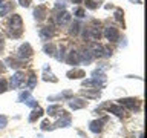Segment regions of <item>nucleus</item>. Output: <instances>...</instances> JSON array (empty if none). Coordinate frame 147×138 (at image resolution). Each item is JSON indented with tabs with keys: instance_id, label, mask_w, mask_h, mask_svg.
I'll return each mask as SVG.
<instances>
[{
	"instance_id": "1",
	"label": "nucleus",
	"mask_w": 147,
	"mask_h": 138,
	"mask_svg": "<svg viewBox=\"0 0 147 138\" xmlns=\"http://www.w3.org/2000/svg\"><path fill=\"white\" fill-rule=\"evenodd\" d=\"M23 32V22H22V17L18 14H14L9 20V29H8V34L9 37L12 39H18Z\"/></svg>"
},
{
	"instance_id": "2",
	"label": "nucleus",
	"mask_w": 147,
	"mask_h": 138,
	"mask_svg": "<svg viewBox=\"0 0 147 138\" xmlns=\"http://www.w3.org/2000/svg\"><path fill=\"white\" fill-rule=\"evenodd\" d=\"M23 83H25V74L16 72L11 77V80H9V87H11V89H17V87H20L23 85Z\"/></svg>"
},
{
	"instance_id": "3",
	"label": "nucleus",
	"mask_w": 147,
	"mask_h": 138,
	"mask_svg": "<svg viewBox=\"0 0 147 138\" xmlns=\"http://www.w3.org/2000/svg\"><path fill=\"white\" fill-rule=\"evenodd\" d=\"M103 35H104L109 41H117V40L119 39V32H118L117 28H113V26H107V28H104Z\"/></svg>"
},
{
	"instance_id": "4",
	"label": "nucleus",
	"mask_w": 147,
	"mask_h": 138,
	"mask_svg": "<svg viewBox=\"0 0 147 138\" xmlns=\"http://www.w3.org/2000/svg\"><path fill=\"white\" fill-rule=\"evenodd\" d=\"M32 54H34V51H32V48H31L29 43H23V45H20V48H18V57H20L22 60H23V58H25V60L31 58Z\"/></svg>"
},
{
	"instance_id": "5",
	"label": "nucleus",
	"mask_w": 147,
	"mask_h": 138,
	"mask_svg": "<svg viewBox=\"0 0 147 138\" xmlns=\"http://www.w3.org/2000/svg\"><path fill=\"white\" fill-rule=\"evenodd\" d=\"M81 85L84 87H95V89H100V87L104 86V80H98V78H89V80H83Z\"/></svg>"
},
{
	"instance_id": "6",
	"label": "nucleus",
	"mask_w": 147,
	"mask_h": 138,
	"mask_svg": "<svg viewBox=\"0 0 147 138\" xmlns=\"http://www.w3.org/2000/svg\"><path fill=\"white\" fill-rule=\"evenodd\" d=\"M106 121H107V118H101V120H94V121H90V123H89L90 132L100 133V132H101V129H103V124H104Z\"/></svg>"
},
{
	"instance_id": "7",
	"label": "nucleus",
	"mask_w": 147,
	"mask_h": 138,
	"mask_svg": "<svg viewBox=\"0 0 147 138\" xmlns=\"http://www.w3.org/2000/svg\"><path fill=\"white\" fill-rule=\"evenodd\" d=\"M64 62L71 66H77V64H80V55H78L77 51H71L67 54V57H64Z\"/></svg>"
},
{
	"instance_id": "8",
	"label": "nucleus",
	"mask_w": 147,
	"mask_h": 138,
	"mask_svg": "<svg viewBox=\"0 0 147 138\" xmlns=\"http://www.w3.org/2000/svg\"><path fill=\"white\" fill-rule=\"evenodd\" d=\"M48 114L51 115V117H58V115L64 117V115H66V110H63V108L58 106V104H51L48 108Z\"/></svg>"
},
{
	"instance_id": "9",
	"label": "nucleus",
	"mask_w": 147,
	"mask_h": 138,
	"mask_svg": "<svg viewBox=\"0 0 147 138\" xmlns=\"http://www.w3.org/2000/svg\"><path fill=\"white\" fill-rule=\"evenodd\" d=\"M78 55H80V63L89 64L92 60H94V55H92L90 49H83L81 52H78Z\"/></svg>"
},
{
	"instance_id": "10",
	"label": "nucleus",
	"mask_w": 147,
	"mask_h": 138,
	"mask_svg": "<svg viewBox=\"0 0 147 138\" xmlns=\"http://www.w3.org/2000/svg\"><path fill=\"white\" fill-rule=\"evenodd\" d=\"M46 14H48V11H46L45 6H37L34 9V18L37 22H43L46 18Z\"/></svg>"
},
{
	"instance_id": "11",
	"label": "nucleus",
	"mask_w": 147,
	"mask_h": 138,
	"mask_svg": "<svg viewBox=\"0 0 147 138\" xmlns=\"http://www.w3.org/2000/svg\"><path fill=\"white\" fill-rule=\"evenodd\" d=\"M119 106H126V108L129 109H138V100L135 98H123L119 100Z\"/></svg>"
},
{
	"instance_id": "12",
	"label": "nucleus",
	"mask_w": 147,
	"mask_h": 138,
	"mask_svg": "<svg viewBox=\"0 0 147 138\" xmlns=\"http://www.w3.org/2000/svg\"><path fill=\"white\" fill-rule=\"evenodd\" d=\"M69 22H71V14L63 9V11L57 16V23L58 25H67Z\"/></svg>"
},
{
	"instance_id": "13",
	"label": "nucleus",
	"mask_w": 147,
	"mask_h": 138,
	"mask_svg": "<svg viewBox=\"0 0 147 138\" xmlns=\"http://www.w3.org/2000/svg\"><path fill=\"white\" fill-rule=\"evenodd\" d=\"M86 106V101L83 100V98H74L69 101V108L74 109V110H77V109H83Z\"/></svg>"
},
{
	"instance_id": "14",
	"label": "nucleus",
	"mask_w": 147,
	"mask_h": 138,
	"mask_svg": "<svg viewBox=\"0 0 147 138\" xmlns=\"http://www.w3.org/2000/svg\"><path fill=\"white\" fill-rule=\"evenodd\" d=\"M43 80L45 81H51V83H57L58 81V78L54 75L52 72H51V69L46 66L45 69H43Z\"/></svg>"
},
{
	"instance_id": "15",
	"label": "nucleus",
	"mask_w": 147,
	"mask_h": 138,
	"mask_svg": "<svg viewBox=\"0 0 147 138\" xmlns=\"http://www.w3.org/2000/svg\"><path fill=\"white\" fill-rule=\"evenodd\" d=\"M52 35H54V31H52V28H49V26H45V28H41V31H40V39H41V40L48 41V40H49Z\"/></svg>"
},
{
	"instance_id": "16",
	"label": "nucleus",
	"mask_w": 147,
	"mask_h": 138,
	"mask_svg": "<svg viewBox=\"0 0 147 138\" xmlns=\"http://www.w3.org/2000/svg\"><path fill=\"white\" fill-rule=\"evenodd\" d=\"M103 51H104V46H101L98 43H92L90 52H92L94 57H103Z\"/></svg>"
},
{
	"instance_id": "17",
	"label": "nucleus",
	"mask_w": 147,
	"mask_h": 138,
	"mask_svg": "<svg viewBox=\"0 0 147 138\" xmlns=\"http://www.w3.org/2000/svg\"><path fill=\"white\" fill-rule=\"evenodd\" d=\"M107 110L110 114H115L117 117H123L124 115V109H123V106H119V104H110Z\"/></svg>"
},
{
	"instance_id": "18",
	"label": "nucleus",
	"mask_w": 147,
	"mask_h": 138,
	"mask_svg": "<svg viewBox=\"0 0 147 138\" xmlns=\"http://www.w3.org/2000/svg\"><path fill=\"white\" fill-rule=\"evenodd\" d=\"M67 78H71V80H74V78H81V77H84L86 74H84V71H83V69H72V71H69L67 74Z\"/></svg>"
},
{
	"instance_id": "19",
	"label": "nucleus",
	"mask_w": 147,
	"mask_h": 138,
	"mask_svg": "<svg viewBox=\"0 0 147 138\" xmlns=\"http://www.w3.org/2000/svg\"><path fill=\"white\" fill-rule=\"evenodd\" d=\"M72 124V120H71V117H63V118H60L57 123L54 124V127H69ZM52 127V129H54Z\"/></svg>"
},
{
	"instance_id": "20",
	"label": "nucleus",
	"mask_w": 147,
	"mask_h": 138,
	"mask_svg": "<svg viewBox=\"0 0 147 138\" xmlns=\"http://www.w3.org/2000/svg\"><path fill=\"white\" fill-rule=\"evenodd\" d=\"M11 11H12V5L9 2H2L0 3V17L6 16V14H9Z\"/></svg>"
},
{
	"instance_id": "21",
	"label": "nucleus",
	"mask_w": 147,
	"mask_h": 138,
	"mask_svg": "<svg viewBox=\"0 0 147 138\" xmlns=\"http://www.w3.org/2000/svg\"><path fill=\"white\" fill-rule=\"evenodd\" d=\"M41 115H43V109L38 108V106H37V108H34V110H32L31 115H29V123H34L37 118L41 117Z\"/></svg>"
},
{
	"instance_id": "22",
	"label": "nucleus",
	"mask_w": 147,
	"mask_h": 138,
	"mask_svg": "<svg viewBox=\"0 0 147 138\" xmlns=\"http://www.w3.org/2000/svg\"><path fill=\"white\" fill-rule=\"evenodd\" d=\"M89 37L92 40H100V37H101V29L98 26H92L89 28Z\"/></svg>"
},
{
	"instance_id": "23",
	"label": "nucleus",
	"mask_w": 147,
	"mask_h": 138,
	"mask_svg": "<svg viewBox=\"0 0 147 138\" xmlns=\"http://www.w3.org/2000/svg\"><path fill=\"white\" fill-rule=\"evenodd\" d=\"M72 97V92L71 91H64L63 94H58V95H52V97H49V101H54V100H61V98H71Z\"/></svg>"
},
{
	"instance_id": "24",
	"label": "nucleus",
	"mask_w": 147,
	"mask_h": 138,
	"mask_svg": "<svg viewBox=\"0 0 147 138\" xmlns=\"http://www.w3.org/2000/svg\"><path fill=\"white\" fill-rule=\"evenodd\" d=\"M5 62H6V63H8V66H9V68H12V69H18V68L22 66V63L18 62L17 58H12V57H8L6 60H5Z\"/></svg>"
},
{
	"instance_id": "25",
	"label": "nucleus",
	"mask_w": 147,
	"mask_h": 138,
	"mask_svg": "<svg viewBox=\"0 0 147 138\" xmlns=\"http://www.w3.org/2000/svg\"><path fill=\"white\" fill-rule=\"evenodd\" d=\"M100 94H101V92L98 89H95V92H90V91H87V89L86 91H81V95L87 97V98H98Z\"/></svg>"
},
{
	"instance_id": "26",
	"label": "nucleus",
	"mask_w": 147,
	"mask_h": 138,
	"mask_svg": "<svg viewBox=\"0 0 147 138\" xmlns=\"http://www.w3.org/2000/svg\"><path fill=\"white\" fill-rule=\"evenodd\" d=\"M43 51H45V54H48V55H51V57H54V55H55V51H57V48H55L52 43H49V45H45Z\"/></svg>"
},
{
	"instance_id": "27",
	"label": "nucleus",
	"mask_w": 147,
	"mask_h": 138,
	"mask_svg": "<svg viewBox=\"0 0 147 138\" xmlns=\"http://www.w3.org/2000/svg\"><path fill=\"white\" fill-rule=\"evenodd\" d=\"M78 32H80V23L74 22L71 25V29H69V34L71 35H78Z\"/></svg>"
},
{
	"instance_id": "28",
	"label": "nucleus",
	"mask_w": 147,
	"mask_h": 138,
	"mask_svg": "<svg viewBox=\"0 0 147 138\" xmlns=\"http://www.w3.org/2000/svg\"><path fill=\"white\" fill-rule=\"evenodd\" d=\"M35 85H37V77H35V74H31L29 80H28V89L32 91L35 87Z\"/></svg>"
},
{
	"instance_id": "29",
	"label": "nucleus",
	"mask_w": 147,
	"mask_h": 138,
	"mask_svg": "<svg viewBox=\"0 0 147 138\" xmlns=\"http://www.w3.org/2000/svg\"><path fill=\"white\" fill-rule=\"evenodd\" d=\"M31 98V91H25V92H20V95H18V101L20 103H25L26 100Z\"/></svg>"
},
{
	"instance_id": "30",
	"label": "nucleus",
	"mask_w": 147,
	"mask_h": 138,
	"mask_svg": "<svg viewBox=\"0 0 147 138\" xmlns=\"http://www.w3.org/2000/svg\"><path fill=\"white\" fill-rule=\"evenodd\" d=\"M74 16L78 18H83V17H86V11L83 8H75L74 9Z\"/></svg>"
},
{
	"instance_id": "31",
	"label": "nucleus",
	"mask_w": 147,
	"mask_h": 138,
	"mask_svg": "<svg viewBox=\"0 0 147 138\" xmlns=\"http://www.w3.org/2000/svg\"><path fill=\"white\" fill-rule=\"evenodd\" d=\"M92 77H94V78H98V80H104V72L103 71H101V69H95V71L94 72H92Z\"/></svg>"
},
{
	"instance_id": "32",
	"label": "nucleus",
	"mask_w": 147,
	"mask_h": 138,
	"mask_svg": "<svg viewBox=\"0 0 147 138\" xmlns=\"http://www.w3.org/2000/svg\"><path fill=\"white\" fill-rule=\"evenodd\" d=\"M64 51H66V48H64V46H60V49H58L60 54H55V57H57L58 62H64Z\"/></svg>"
},
{
	"instance_id": "33",
	"label": "nucleus",
	"mask_w": 147,
	"mask_h": 138,
	"mask_svg": "<svg viewBox=\"0 0 147 138\" xmlns=\"http://www.w3.org/2000/svg\"><path fill=\"white\" fill-rule=\"evenodd\" d=\"M8 91V83L5 78H0V94H3V92Z\"/></svg>"
},
{
	"instance_id": "34",
	"label": "nucleus",
	"mask_w": 147,
	"mask_h": 138,
	"mask_svg": "<svg viewBox=\"0 0 147 138\" xmlns=\"http://www.w3.org/2000/svg\"><path fill=\"white\" fill-rule=\"evenodd\" d=\"M84 5H86V8H89V9H96L98 8V3L94 2V0H86Z\"/></svg>"
},
{
	"instance_id": "35",
	"label": "nucleus",
	"mask_w": 147,
	"mask_h": 138,
	"mask_svg": "<svg viewBox=\"0 0 147 138\" xmlns=\"http://www.w3.org/2000/svg\"><path fill=\"white\" fill-rule=\"evenodd\" d=\"M6 126H8V117L0 115V129H5Z\"/></svg>"
},
{
	"instance_id": "36",
	"label": "nucleus",
	"mask_w": 147,
	"mask_h": 138,
	"mask_svg": "<svg viewBox=\"0 0 147 138\" xmlns=\"http://www.w3.org/2000/svg\"><path fill=\"white\" fill-rule=\"evenodd\" d=\"M41 131H49V129H51V124H49V121H48V120H43V121H41Z\"/></svg>"
},
{
	"instance_id": "37",
	"label": "nucleus",
	"mask_w": 147,
	"mask_h": 138,
	"mask_svg": "<svg viewBox=\"0 0 147 138\" xmlns=\"http://www.w3.org/2000/svg\"><path fill=\"white\" fill-rule=\"evenodd\" d=\"M25 104H28L29 108H37V100L29 98V100H26V101H25Z\"/></svg>"
},
{
	"instance_id": "38",
	"label": "nucleus",
	"mask_w": 147,
	"mask_h": 138,
	"mask_svg": "<svg viewBox=\"0 0 147 138\" xmlns=\"http://www.w3.org/2000/svg\"><path fill=\"white\" fill-rule=\"evenodd\" d=\"M55 6L58 9H64L66 8V2H64V0H57V2H55Z\"/></svg>"
},
{
	"instance_id": "39",
	"label": "nucleus",
	"mask_w": 147,
	"mask_h": 138,
	"mask_svg": "<svg viewBox=\"0 0 147 138\" xmlns=\"http://www.w3.org/2000/svg\"><path fill=\"white\" fill-rule=\"evenodd\" d=\"M115 18H117L118 22H123V11L121 9H117V11H115Z\"/></svg>"
},
{
	"instance_id": "40",
	"label": "nucleus",
	"mask_w": 147,
	"mask_h": 138,
	"mask_svg": "<svg viewBox=\"0 0 147 138\" xmlns=\"http://www.w3.org/2000/svg\"><path fill=\"white\" fill-rule=\"evenodd\" d=\"M18 3H20L23 8H28L31 5V0H18Z\"/></svg>"
},
{
	"instance_id": "41",
	"label": "nucleus",
	"mask_w": 147,
	"mask_h": 138,
	"mask_svg": "<svg viewBox=\"0 0 147 138\" xmlns=\"http://www.w3.org/2000/svg\"><path fill=\"white\" fill-rule=\"evenodd\" d=\"M83 39H84V40L90 39V37H89V29H83Z\"/></svg>"
},
{
	"instance_id": "42",
	"label": "nucleus",
	"mask_w": 147,
	"mask_h": 138,
	"mask_svg": "<svg viewBox=\"0 0 147 138\" xmlns=\"http://www.w3.org/2000/svg\"><path fill=\"white\" fill-rule=\"evenodd\" d=\"M5 71H6V66H5V63L0 60V74H3Z\"/></svg>"
},
{
	"instance_id": "43",
	"label": "nucleus",
	"mask_w": 147,
	"mask_h": 138,
	"mask_svg": "<svg viewBox=\"0 0 147 138\" xmlns=\"http://www.w3.org/2000/svg\"><path fill=\"white\" fill-rule=\"evenodd\" d=\"M3 43H5V40H3V37H2V34H0V49L3 48Z\"/></svg>"
},
{
	"instance_id": "44",
	"label": "nucleus",
	"mask_w": 147,
	"mask_h": 138,
	"mask_svg": "<svg viewBox=\"0 0 147 138\" xmlns=\"http://www.w3.org/2000/svg\"><path fill=\"white\" fill-rule=\"evenodd\" d=\"M71 2H72V3H77V5H80V3L83 2V0H71Z\"/></svg>"
},
{
	"instance_id": "45",
	"label": "nucleus",
	"mask_w": 147,
	"mask_h": 138,
	"mask_svg": "<svg viewBox=\"0 0 147 138\" xmlns=\"http://www.w3.org/2000/svg\"><path fill=\"white\" fill-rule=\"evenodd\" d=\"M130 2H132V3H136V5H140V3H141V0H130Z\"/></svg>"
},
{
	"instance_id": "46",
	"label": "nucleus",
	"mask_w": 147,
	"mask_h": 138,
	"mask_svg": "<svg viewBox=\"0 0 147 138\" xmlns=\"http://www.w3.org/2000/svg\"><path fill=\"white\" fill-rule=\"evenodd\" d=\"M140 138H144V137H142V133H141V135H140Z\"/></svg>"
},
{
	"instance_id": "47",
	"label": "nucleus",
	"mask_w": 147,
	"mask_h": 138,
	"mask_svg": "<svg viewBox=\"0 0 147 138\" xmlns=\"http://www.w3.org/2000/svg\"><path fill=\"white\" fill-rule=\"evenodd\" d=\"M2 2H3V0H0V3H2Z\"/></svg>"
}]
</instances>
